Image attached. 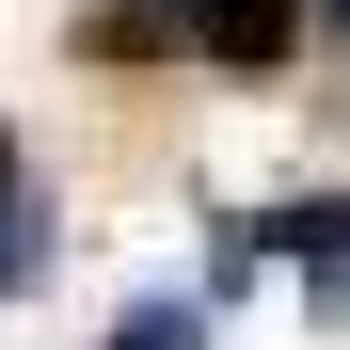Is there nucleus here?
I'll return each mask as SVG.
<instances>
[{
	"label": "nucleus",
	"mask_w": 350,
	"mask_h": 350,
	"mask_svg": "<svg viewBox=\"0 0 350 350\" xmlns=\"http://www.w3.org/2000/svg\"><path fill=\"white\" fill-rule=\"evenodd\" d=\"M255 255H286V271L334 303V286H350V207H334V191H319V207H271V223H255Z\"/></svg>",
	"instance_id": "2"
},
{
	"label": "nucleus",
	"mask_w": 350,
	"mask_h": 350,
	"mask_svg": "<svg viewBox=\"0 0 350 350\" xmlns=\"http://www.w3.org/2000/svg\"><path fill=\"white\" fill-rule=\"evenodd\" d=\"M319 16H334V32H350V0H319Z\"/></svg>",
	"instance_id": "5"
},
{
	"label": "nucleus",
	"mask_w": 350,
	"mask_h": 350,
	"mask_svg": "<svg viewBox=\"0 0 350 350\" xmlns=\"http://www.w3.org/2000/svg\"><path fill=\"white\" fill-rule=\"evenodd\" d=\"M159 16H175V48H191V64H223V80H286L319 0H159Z\"/></svg>",
	"instance_id": "1"
},
{
	"label": "nucleus",
	"mask_w": 350,
	"mask_h": 350,
	"mask_svg": "<svg viewBox=\"0 0 350 350\" xmlns=\"http://www.w3.org/2000/svg\"><path fill=\"white\" fill-rule=\"evenodd\" d=\"M16 286H48V191H32L16 128H0V303H16Z\"/></svg>",
	"instance_id": "3"
},
{
	"label": "nucleus",
	"mask_w": 350,
	"mask_h": 350,
	"mask_svg": "<svg viewBox=\"0 0 350 350\" xmlns=\"http://www.w3.org/2000/svg\"><path fill=\"white\" fill-rule=\"evenodd\" d=\"M111 350H207V319H191V303H128V319H111Z\"/></svg>",
	"instance_id": "4"
}]
</instances>
